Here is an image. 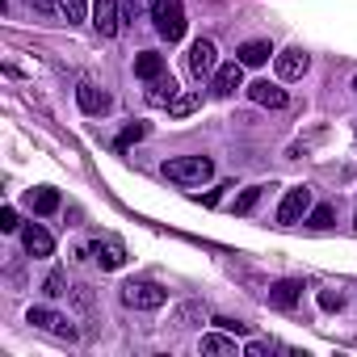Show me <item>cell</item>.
<instances>
[{"label":"cell","mask_w":357,"mask_h":357,"mask_svg":"<svg viewBox=\"0 0 357 357\" xmlns=\"http://www.w3.org/2000/svg\"><path fill=\"white\" fill-rule=\"evenodd\" d=\"M139 139H147V122H135V126H126V130L118 135V151H122V147H130V143H139Z\"/></svg>","instance_id":"484cf974"},{"label":"cell","mask_w":357,"mask_h":357,"mask_svg":"<svg viewBox=\"0 0 357 357\" xmlns=\"http://www.w3.org/2000/svg\"><path fill=\"white\" fill-rule=\"evenodd\" d=\"M219 68V51H215V43L211 38H198L194 47H190V72L202 80V76H211Z\"/></svg>","instance_id":"52a82bcc"},{"label":"cell","mask_w":357,"mask_h":357,"mask_svg":"<svg viewBox=\"0 0 357 357\" xmlns=\"http://www.w3.org/2000/svg\"><path fill=\"white\" fill-rule=\"evenodd\" d=\"M273 68H278V80H303L307 68H311V59H307L298 47H290V51H282V55L273 59Z\"/></svg>","instance_id":"ba28073f"},{"label":"cell","mask_w":357,"mask_h":357,"mask_svg":"<svg viewBox=\"0 0 357 357\" xmlns=\"http://www.w3.org/2000/svg\"><path fill=\"white\" fill-rule=\"evenodd\" d=\"M76 105H80L84 114H105V109H109V97H105L93 80H80V84H76Z\"/></svg>","instance_id":"30bf717a"},{"label":"cell","mask_w":357,"mask_h":357,"mask_svg":"<svg viewBox=\"0 0 357 357\" xmlns=\"http://www.w3.org/2000/svg\"><path fill=\"white\" fill-rule=\"evenodd\" d=\"M198 105H202V93H176L172 105H168V114H172V118H190Z\"/></svg>","instance_id":"44dd1931"},{"label":"cell","mask_w":357,"mask_h":357,"mask_svg":"<svg viewBox=\"0 0 357 357\" xmlns=\"http://www.w3.org/2000/svg\"><path fill=\"white\" fill-rule=\"evenodd\" d=\"M30 211L34 215H55L59 211V194L55 190H30Z\"/></svg>","instance_id":"d6986e66"},{"label":"cell","mask_w":357,"mask_h":357,"mask_svg":"<svg viewBox=\"0 0 357 357\" xmlns=\"http://www.w3.org/2000/svg\"><path fill=\"white\" fill-rule=\"evenodd\" d=\"M176 93H181V89H176V80L172 76H155L151 80V89H147V101L151 105H172V97Z\"/></svg>","instance_id":"9a60e30c"},{"label":"cell","mask_w":357,"mask_h":357,"mask_svg":"<svg viewBox=\"0 0 357 357\" xmlns=\"http://www.w3.org/2000/svg\"><path fill=\"white\" fill-rule=\"evenodd\" d=\"M135 76H139V80H155V76H164V55L143 51V55L135 59Z\"/></svg>","instance_id":"e0dca14e"},{"label":"cell","mask_w":357,"mask_h":357,"mask_svg":"<svg viewBox=\"0 0 357 357\" xmlns=\"http://www.w3.org/2000/svg\"><path fill=\"white\" fill-rule=\"evenodd\" d=\"M202 319H206L202 303H185V307H176V315H172L176 328H194V324H202Z\"/></svg>","instance_id":"7402d4cb"},{"label":"cell","mask_w":357,"mask_h":357,"mask_svg":"<svg viewBox=\"0 0 357 357\" xmlns=\"http://www.w3.org/2000/svg\"><path fill=\"white\" fill-rule=\"evenodd\" d=\"M319 307H324V311H340V307H344V298H340V294H332V290H319Z\"/></svg>","instance_id":"f1b7e54d"},{"label":"cell","mask_w":357,"mask_h":357,"mask_svg":"<svg viewBox=\"0 0 357 357\" xmlns=\"http://www.w3.org/2000/svg\"><path fill=\"white\" fill-rule=\"evenodd\" d=\"M30 5H34V9H38V13H47V17H51V13H55V9H59V0H30Z\"/></svg>","instance_id":"d6a6232c"},{"label":"cell","mask_w":357,"mask_h":357,"mask_svg":"<svg viewBox=\"0 0 357 357\" xmlns=\"http://www.w3.org/2000/svg\"><path fill=\"white\" fill-rule=\"evenodd\" d=\"M353 89H357V80H353Z\"/></svg>","instance_id":"836d02e7"},{"label":"cell","mask_w":357,"mask_h":357,"mask_svg":"<svg viewBox=\"0 0 357 357\" xmlns=\"http://www.w3.org/2000/svg\"><path fill=\"white\" fill-rule=\"evenodd\" d=\"M22 223H17V211L13 206H5V211H0V231H17Z\"/></svg>","instance_id":"4dcf8cb0"},{"label":"cell","mask_w":357,"mask_h":357,"mask_svg":"<svg viewBox=\"0 0 357 357\" xmlns=\"http://www.w3.org/2000/svg\"><path fill=\"white\" fill-rule=\"evenodd\" d=\"M206 357H236V340L231 336H223V332H211V336H202V344H198Z\"/></svg>","instance_id":"2e32d148"},{"label":"cell","mask_w":357,"mask_h":357,"mask_svg":"<svg viewBox=\"0 0 357 357\" xmlns=\"http://www.w3.org/2000/svg\"><path fill=\"white\" fill-rule=\"evenodd\" d=\"M43 294H47V298H63V294H68V273H63V269H51L47 282H43Z\"/></svg>","instance_id":"cb8c5ba5"},{"label":"cell","mask_w":357,"mask_h":357,"mask_svg":"<svg viewBox=\"0 0 357 357\" xmlns=\"http://www.w3.org/2000/svg\"><path fill=\"white\" fill-rule=\"evenodd\" d=\"M59 13L68 17V26H80L89 17V0H59Z\"/></svg>","instance_id":"603a6c76"},{"label":"cell","mask_w":357,"mask_h":357,"mask_svg":"<svg viewBox=\"0 0 357 357\" xmlns=\"http://www.w3.org/2000/svg\"><path fill=\"white\" fill-rule=\"evenodd\" d=\"M307 211H311V190H307V185H294V190L282 198V206H278V223H282V227H294L298 219H307Z\"/></svg>","instance_id":"277c9868"},{"label":"cell","mask_w":357,"mask_h":357,"mask_svg":"<svg viewBox=\"0 0 357 357\" xmlns=\"http://www.w3.org/2000/svg\"><path fill=\"white\" fill-rule=\"evenodd\" d=\"M215 324H219L223 332H236V336H244V332H248V324H240V319H215Z\"/></svg>","instance_id":"1f68e13d"},{"label":"cell","mask_w":357,"mask_h":357,"mask_svg":"<svg viewBox=\"0 0 357 357\" xmlns=\"http://www.w3.org/2000/svg\"><path fill=\"white\" fill-rule=\"evenodd\" d=\"M72 303H76L80 311H89V307H93V294H89V286H72Z\"/></svg>","instance_id":"83f0119b"},{"label":"cell","mask_w":357,"mask_h":357,"mask_svg":"<svg viewBox=\"0 0 357 357\" xmlns=\"http://www.w3.org/2000/svg\"><path fill=\"white\" fill-rule=\"evenodd\" d=\"M151 22H155V34L164 43H181L185 38V5H181V0H160Z\"/></svg>","instance_id":"7a4b0ae2"},{"label":"cell","mask_w":357,"mask_h":357,"mask_svg":"<svg viewBox=\"0 0 357 357\" xmlns=\"http://www.w3.org/2000/svg\"><path fill=\"white\" fill-rule=\"evenodd\" d=\"M22 244H26V252H30V257H51V252H55L51 231H47V227H38V223H30V227L22 231Z\"/></svg>","instance_id":"8fae6325"},{"label":"cell","mask_w":357,"mask_h":357,"mask_svg":"<svg viewBox=\"0 0 357 357\" xmlns=\"http://www.w3.org/2000/svg\"><path fill=\"white\" fill-rule=\"evenodd\" d=\"M332 215H336V211H332V206H315V211H311V215H307V223H311V227H319V231H324V227H332Z\"/></svg>","instance_id":"4316f807"},{"label":"cell","mask_w":357,"mask_h":357,"mask_svg":"<svg viewBox=\"0 0 357 357\" xmlns=\"http://www.w3.org/2000/svg\"><path fill=\"white\" fill-rule=\"evenodd\" d=\"M160 0H122V22H143L155 13Z\"/></svg>","instance_id":"ffe728a7"},{"label":"cell","mask_w":357,"mask_h":357,"mask_svg":"<svg viewBox=\"0 0 357 357\" xmlns=\"http://www.w3.org/2000/svg\"><path fill=\"white\" fill-rule=\"evenodd\" d=\"M164 176L176 185H202L215 176V164L206 155H176V160H164Z\"/></svg>","instance_id":"6da1fadb"},{"label":"cell","mask_w":357,"mask_h":357,"mask_svg":"<svg viewBox=\"0 0 357 357\" xmlns=\"http://www.w3.org/2000/svg\"><path fill=\"white\" fill-rule=\"evenodd\" d=\"M261 194H265V185H248V190L236 198V215H252L257 202H261Z\"/></svg>","instance_id":"d4e9b609"},{"label":"cell","mask_w":357,"mask_h":357,"mask_svg":"<svg viewBox=\"0 0 357 357\" xmlns=\"http://www.w3.org/2000/svg\"><path fill=\"white\" fill-rule=\"evenodd\" d=\"M26 324H34V328H43V332H51V336H63V340H76V328L59 315V311H51V307H30L26 311Z\"/></svg>","instance_id":"5b68a950"},{"label":"cell","mask_w":357,"mask_h":357,"mask_svg":"<svg viewBox=\"0 0 357 357\" xmlns=\"http://www.w3.org/2000/svg\"><path fill=\"white\" fill-rule=\"evenodd\" d=\"M236 89H244V63H240V59L215 68V84H211V93H215V97H231Z\"/></svg>","instance_id":"9c48e42d"},{"label":"cell","mask_w":357,"mask_h":357,"mask_svg":"<svg viewBox=\"0 0 357 357\" xmlns=\"http://www.w3.org/2000/svg\"><path fill=\"white\" fill-rule=\"evenodd\" d=\"M122 303L135 311H160L168 303V290H160L155 282H126L122 286Z\"/></svg>","instance_id":"3957f363"},{"label":"cell","mask_w":357,"mask_h":357,"mask_svg":"<svg viewBox=\"0 0 357 357\" xmlns=\"http://www.w3.org/2000/svg\"><path fill=\"white\" fill-rule=\"evenodd\" d=\"M93 257H97L101 269H122V265H126V248H122L118 240H105V244L97 240V244H93Z\"/></svg>","instance_id":"4fadbf2b"},{"label":"cell","mask_w":357,"mask_h":357,"mask_svg":"<svg viewBox=\"0 0 357 357\" xmlns=\"http://www.w3.org/2000/svg\"><path fill=\"white\" fill-rule=\"evenodd\" d=\"M298 294H303V282H278V286L269 290V303L286 311V307H294V303H298Z\"/></svg>","instance_id":"ac0fdd59"},{"label":"cell","mask_w":357,"mask_h":357,"mask_svg":"<svg viewBox=\"0 0 357 357\" xmlns=\"http://www.w3.org/2000/svg\"><path fill=\"white\" fill-rule=\"evenodd\" d=\"M93 26L101 38H114L118 26H122V9H118V0H93Z\"/></svg>","instance_id":"8992f818"},{"label":"cell","mask_w":357,"mask_h":357,"mask_svg":"<svg viewBox=\"0 0 357 357\" xmlns=\"http://www.w3.org/2000/svg\"><path fill=\"white\" fill-rule=\"evenodd\" d=\"M248 97H252L257 105H269V109H282V105H286V89H278V84H269V80H252V84H248Z\"/></svg>","instance_id":"7c38bea8"},{"label":"cell","mask_w":357,"mask_h":357,"mask_svg":"<svg viewBox=\"0 0 357 357\" xmlns=\"http://www.w3.org/2000/svg\"><path fill=\"white\" fill-rule=\"evenodd\" d=\"M269 349H273V340H248L244 344V357H265Z\"/></svg>","instance_id":"f546056e"},{"label":"cell","mask_w":357,"mask_h":357,"mask_svg":"<svg viewBox=\"0 0 357 357\" xmlns=\"http://www.w3.org/2000/svg\"><path fill=\"white\" fill-rule=\"evenodd\" d=\"M269 55H273V47H269L265 38H252V43H244V47L236 51V59H240L244 68H261V63H269Z\"/></svg>","instance_id":"5bb4252c"}]
</instances>
